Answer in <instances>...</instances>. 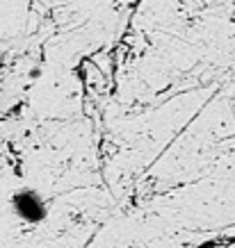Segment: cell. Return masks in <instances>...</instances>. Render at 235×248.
Here are the masks:
<instances>
[{
  "mask_svg": "<svg viewBox=\"0 0 235 248\" xmlns=\"http://www.w3.org/2000/svg\"><path fill=\"white\" fill-rule=\"evenodd\" d=\"M16 212H18L23 218L37 221L39 217H44L46 210H44V203H41L34 194H21L16 198Z\"/></svg>",
  "mask_w": 235,
  "mask_h": 248,
  "instance_id": "1",
  "label": "cell"
}]
</instances>
